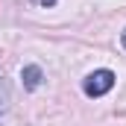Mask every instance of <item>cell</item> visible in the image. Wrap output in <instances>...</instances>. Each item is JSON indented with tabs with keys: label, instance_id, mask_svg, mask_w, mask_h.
I'll return each mask as SVG.
<instances>
[{
	"label": "cell",
	"instance_id": "cell-1",
	"mask_svg": "<svg viewBox=\"0 0 126 126\" xmlns=\"http://www.w3.org/2000/svg\"><path fill=\"white\" fill-rule=\"evenodd\" d=\"M114 70H109V67H100V70H94V73H88L85 79H82V91L88 97H103L109 94L111 88H114Z\"/></svg>",
	"mask_w": 126,
	"mask_h": 126
},
{
	"label": "cell",
	"instance_id": "cell-2",
	"mask_svg": "<svg viewBox=\"0 0 126 126\" xmlns=\"http://www.w3.org/2000/svg\"><path fill=\"white\" fill-rule=\"evenodd\" d=\"M21 79H24V88H27V91H35V88L41 85V79H44V70H41L38 64H27V67L21 70Z\"/></svg>",
	"mask_w": 126,
	"mask_h": 126
},
{
	"label": "cell",
	"instance_id": "cell-3",
	"mask_svg": "<svg viewBox=\"0 0 126 126\" xmlns=\"http://www.w3.org/2000/svg\"><path fill=\"white\" fill-rule=\"evenodd\" d=\"M41 6H47V9H50V6H56V0H41Z\"/></svg>",
	"mask_w": 126,
	"mask_h": 126
},
{
	"label": "cell",
	"instance_id": "cell-4",
	"mask_svg": "<svg viewBox=\"0 0 126 126\" xmlns=\"http://www.w3.org/2000/svg\"><path fill=\"white\" fill-rule=\"evenodd\" d=\"M120 41H123V47H126V30H123V35H120Z\"/></svg>",
	"mask_w": 126,
	"mask_h": 126
}]
</instances>
